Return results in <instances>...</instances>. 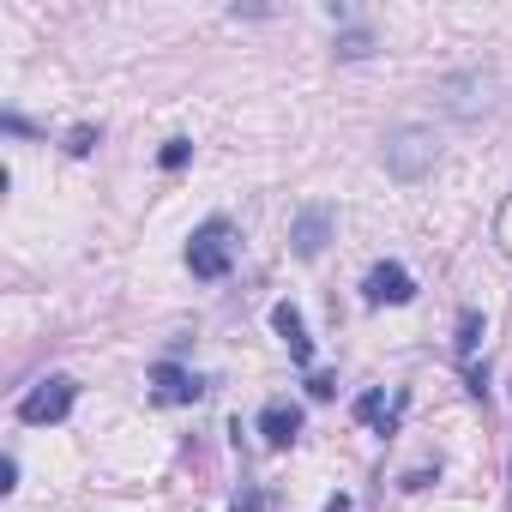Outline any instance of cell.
Returning a JSON list of instances; mask_svg holds the SVG:
<instances>
[{"mask_svg": "<svg viewBox=\"0 0 512 512\" xmlns=\"http://www.w3.org/2000/svg\"><path fill=\"white\" fill-rule=\"evenodd\" d=\"M229 266H235V229L223 217H205L187 241V272L199 284H217V278H229Z\"/></svg>", "mask_w": 512, "mask_h": 512, "instance_id": "obj_1", "label": "cell"}, {"mask_svg": "<svg viewBox=\"0 0 512 512\" xmlns=\"http://www.w3.org/2000/svg\"><path fill=\"white\" fill-rule=\"evenodd\" d=\"M380 157H386V175H392V181H422V175L440 163V145H434L428 127H398Z\"/></svg>", "mask_w": 512, "mask_h": 512, "instance_id": "obj_2", "label": "cell"}, {"mask_svg": "<svg viewBox=\"0 0 512 512\" xmlns=\"http://www.w3.org/2000/svg\"><path fill=\"white\" fill-rule=\"evenodd\" d=\"M73 404H79V380L73 374H49L43 386H31L19 398V422L25 428H55V422L73 416Z\"/></svg>", "mask_w": 512, "mask_h": 512, "instance_id": "obj_3", "label": "cell"}, {"mask_svg": "<svg viewBox=\"0 0 512 512\" xmlns=\"http://www.w3.org/2000/svg\"><path fill=\"white\" fill-rule=\"evenodd\" d=\"M362 302H368V308H404V302H416V278H410L398 260H380V266L362 278Z\"/></svg>", "mask_w": 512, "mask_h": 512, "instance_id": "obj_4", "label": "cell"}, {"mask_svg": "<svg viewBox=\"0 0 512 512\" xmlns=\"http://www.w3.org/2000/svg\"><path fill=\"white\" fill-rule=\"evenodd\" d=\"M440 97H446V109H452L458 121H470V115H482V109L494 103V73H452V79L440 85Z\"/></svg>", "mask_w": 512, "mask_h": 512, "instance_id": "obj_5", "label": "cell"}, {"mask_svg": "<svg viewBox=\"0 0 512 512\" xmlns=\"http://www.w3.org/2000/svg\"><path fill=\"white\" fill-rule=\"evenodd\" d=\"M332 241V205H302L290 217V247H296V260H320Z\"/></svg>", "mask_w": 512, "mask_h": 512, "instance_id": "obj_6", "label": "cell"}, {"mask_svg": "<svg viewBox=\"0 0 512 512\" xmlns=\"http://www.w3.org/2000/svg\"><path fill=\"white\" fill-rule=\"evenodd\" d=\"M151 386H157L163 404H199V392H205V380L187 374L181 362H157V368H151Z\"/></svg>", "mask_w": 512, "mask_h": 512, "instance_id": "obj_7", "label": "cell"}, {"mask_svg": "<svg viewBox=\"0 0 512 512\" xmlns=\"http://www.w3.org/2000/svg\"><path fill=\"white\" fill-rule=\"evenodd\" d=\"M272 326H278V338L290 344V362L308 368V362H314V338H308V326H302V308H296V302H278V308H272Z\"/></svg>", "mask_w": 512, "mask_h": 512, "instance_id": "obj_8", "label": "cell"}, {"mask_svg": "<svg viewBox=\"0 0 512 512\" xmlns=\"http://www.w3.org/2000/svg\"><path fill=\"white\" fill-rule=\"evenodd\" d=\"M260 434H266L272 452H284V446L302 434V410H296V404H266V410H260Z\"/></svg>", "mask_w": 512, "mask_h": 512, "instance_id": "obj_9", "label": "cell"}, {"mask_svg": "<svg viewBox=\"0 0 512 512\" xmlns=\"http://www.w3.org/2000/svg\"><path fill=\"white\" fill-rule=\"evenodd\" d=\"M476 344H482V314H476V308H464V314H458V356L470 362V356H476Z\"/></svg>", "mask_w": 512, "mask_h": 512, "instance_id": "obj_10", "label": "cell"}, {"mask_svg": "<svg viewBox=\"0 0 512 512\" xmlns=\"http://www.w3.org/2000/svg\"><path fill=\"white\" fill-rule=\"evenodd\" d=\"M338 55H344V61L374 55V31H362V25H356V31H344V37H338Z\"/></svg>", "mask_w": 512, "mask_h": 512, "instance_id": "obj_11", "label": "cell"}, {"mask_svg": "<svg viewBox=\"0 0 512 512\" xmlns=\"http://www.w3.org/2000/svg\"><path fill=\"white\" fill-rule=\"evenodd\" d=\"M494 241H500V253H512V193H506L500 211H494Z\"/></svg>", "mask_w": 512, "mask_h": 512, "instance_id": "obj_12", "label": "cell"}, {"mask_svg": "<svg viewBox=\"0 0 512 512\" xmlns=\"http://www.w3.org/2000/svg\"><path fill=\"white\" fill-rule=\"evenodd\" d=\"M187 157H193V139H169L157 163H163V169H187Z\"/></svg>", "mask_w": 512, "mask_h": 512, "instance_id": "obj_13", "label": "cell"}, {"mask_svg": "<svg viewBox=\"0 0 512 512\" xmlns=\"http://www.w3.org/2000/svg\"><path fill=\"white\" fill-rule=\"evenodd\" d=\"M67 151H73V157H91V151H97V127H73V133H67Z\"/></svg>", "mask_w": 512, "mask_h": 512, "instance_id": "obj_14", "label": "cell"}, {"mask_svg": "<svg viewBox=\"0 0 512 512\" xmlns=\"http://www.w3.org/2000/svg\"><path fill=\"white\" fill-rule=\"evenodd\" d=\"M380 410H386V392H362L356 398V422H380Z\"/></svg>", "mask_w": 512, "mask_h": 512, "instance_id": "obj_15", "label": "cell"}, {"mask_svg": "<svg viewBox=\"0 0 512 512\" xmlns=\"http://www.w3.org/2000/svg\"><path fill=\"white\" fill-rule=\"evenodd\" d=\"M308 392H314V398H332V392H338V374H314Z\"/></svg>", "mask_w": 512, "mask_h": 512, "instance_id": "obj_16", "label": "cell"}, {"mask_svg": "<svg viewBox=\"0 0 512 512\" xmlns=\"http://www.w3.org/2000/svg\"><path fill=\"white\" fill-rule=\"evenodd\" d=\"M0 488H7V494L19 488V458H7V464H0Z\"/></svg>", "mask_w": 512, "mask_h": 512, "instance_id": "obj_17", "label": "cell"}, {"mask_svg": "<svg viewBox=\"0 0 512 512\" xmlns=\"http://www.w3.org/2000/svg\"><path fill=\"white\" fill-rule=\"evenodd\" d=\"M326 512H350V494H332V500H326Z\"/></svg>", "mask_w": 512, "mask_h": 512, "instance_id": "obj_18", "label": "cell"}, {"mask_svg": "<svg viewBox=\"0 0 512 512\" xmlns=\"http://www.w3.org/2000/svg\"><path fill=\"white\" fill-rule=\"evenodd\" d=\"M253 506H260V500H247V506H235V512H253Z\"/></svg>", "mask_w": 512, "mask_h": 512, "instance_id": "obj_19", "label": "cell"}]
</instances>
